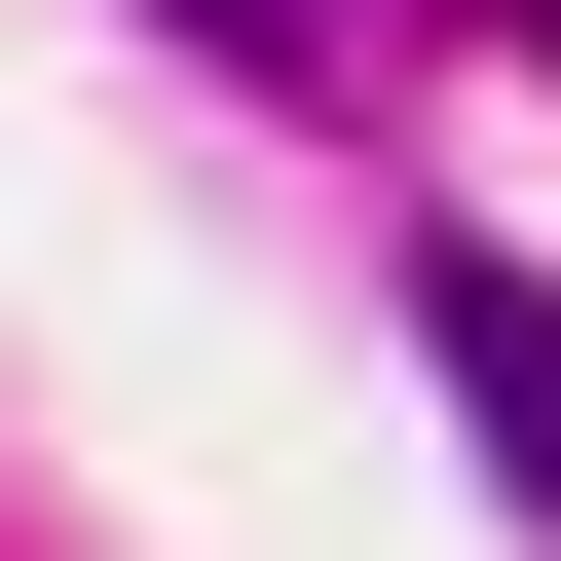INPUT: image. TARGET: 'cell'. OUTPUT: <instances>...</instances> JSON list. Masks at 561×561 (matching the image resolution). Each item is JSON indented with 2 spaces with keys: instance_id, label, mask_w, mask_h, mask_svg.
<instances>
[{
  "instance_id": "cell-1",
  "label": "cell",
  "mask_w": 561,
  "mask_h": 561,
  "mask_svg": "<svg viewBox=\"0 0 561 561\" xmlns=\"http://www.w3.org/2000/svg\"><path fill=\"white\" fill-rule=\"evenodd\" d=\"M187 38H225V76H337V0H187Z\"/></svg>"
},
{
  "instance_id": "cell-2",
  "label": "cell",
  "mask_w": 561,
  "mask_h": 561,
  "mask_svg": "<svg viewBox=\"0 0 561 561\" xmlns=\"http://www.w3.org/2000/svg\"><path fill=\"white\" fill-rule=\"evenodd\" d=\"M486 38H561V0H486Z\"/></svg>"
}]
</instances>
